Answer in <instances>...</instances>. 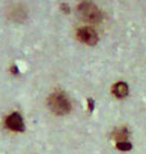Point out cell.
I'll list each match as a JSON object with an SVG mask.
<instances>
[{
  "label": "cell",
  "mask_w": 146,
  "mask_h": 154,
  "mask_svg": "<svg viewBox=\"0 0 146 154\" xmlns=\"http://www.w3.org/2000/svg\"><path fill=\"white\" fill-rule=\"evenodd\" d=\"M47 103L50 109L54 114L60 116L69 114L70 111H71V108H72V105H71L69 97L66 96L65 92L61 91V90H55L48 97Z\"/></svg>",
  "instance_id": "6da1fadb"
},
{
  "label": "cell",
  "mask_w": 146,
  "mask_h": 154,
  "mask_svg": "<svg viewBox=\"0 0 146 154\" xmlns=\"http://www.w3.org/2000/svg\"><path fill=\"white\" fill-rule=\"evenodd\" d=\"M78 11L80 14V16L87 22L99 23L102 18L100 9L95 4L89 2V1H83V2L79 5Z\"/></svg>",
  "instance_id": "7a4b0ae2"
},
{
  "label": "cell",
  "mask_w": 146,
  "mask_h": 154,
  "mask_svg": "<svg viewBox=\"0 0 146 154\" xmlns=\"http://www.w3.org/2000/svg\"><path fill=\"white\" fill-rule=\"evenodd\" d=\"M78 39L88 45H95L98 42V34L91 27H81L77 32Z\"/></svg>",
  "instance_id": "3957f363"
},
{
  "label": "cell",
  "mask_w": 146,
  "mask_h": 154,
  "mask_svg": "<svg viewBox=\"0 0 146 154\" xmlns=\"http://www.w3.org/2000/svg\"><path fill=\"white\" fill-rule=\"evenodd\" d=\"M6 126L14 132H23L25 129V124L23 117L18 112H13L6 118Z\"/></svg>",
  "instance_id": "277c9868"
},
{
  "label": "cell",
  "mask_w": 146,
  "mask_h": 154,
  "mask_svg": "<svg viewBox=\"0 0 146 154\" xmlns=\"http://www.w3.org/2000/svg\"><path fill=\"white\" fill-rule=\"evenodd\" d=\"M111 92L116 98H125L128 94V86L125 82H117L112 86Z\"/></svg>",
  "instance_id": "5b68a950"
},
{
  "label": "cell",
  "mask_w": 146,
  "mask_h": 154,
  "mask_svg": "<svg viewBox=\"0 0 146 154\" xmlns=\"http://www.w3.org/2000/svg\"><path fill=\"white\" fill-rule=\"evenodd\" d=\"M127 134H128V132L126 128L118 129L116 133H114V138L117 140V142L127 141Z\"/></svg>",
  "instance_id": "8992f818"
},
{
  "label": "cell",
  "mask_w": 146,
  "mask_h": 154,
  "mask_svg": "<svg viewBox=\"0 0 146 154\" xmlns=\"http://www.w3.org/2000/svg\"><path fill=\"white\" fill-rule=\"evenodd\" d=\"M117 149L120 151H129L132 149V144L127 141H123V142H117Z\"/></svg>",
  "instance_id": "52a82bcc"
}]
</instances>
